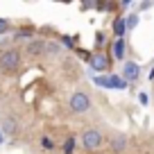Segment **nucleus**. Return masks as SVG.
I'll return each mask as SVG.
<instances>
[{
  "mask_svg": "<svg viewBox=\"0 0 154 154\" xmlns=\"http://www.w3.org/2000/svg\"><path fill=\"white\" fill-rule=\"evenodd\" d=\"M75 154H154V129H140L136 134H129L106 127L104 147H100L97 152H82L77 147Z\"/></svg>",
  "mask_w": 154,
  "mask_h": 154,
  "instance_id": "1",
  "label": "nucleus"
},
{
  "mask_svg": "<svg viewBox=\"0 0 154 154\" xmlns=\"http://www.w3.org/2000/svg\"><path fill=\"white\" fill-rule=\"evenodd\" d=\"M23 63V43H16L9 38L0 41V75H16Z\"/></svg>",
  "mask_w": 154,
  "mask_h": 154,
  "instance_id": "2",
  "label": "nucleus"
},
{
  "mask_svg": "<svg viewBox=\"0 0 154 154\" xmlns=\"http://www.w3.org/2000/svg\"><path fill=\"white\" fill-rule=\"evenodd\" d=\"M93 106H95V102H93V95H91V91H88L86 84L79 86L77 91H72L70 100H68V109H70V116L75 120L86 118V116L93 111Z\"/></svg>",
  "mask_w": 154,
  "mask_h": 154,
  "instance_id": "3",
  "label": "nucleus"
},
{
  "mask_svg": "<svg viewBox=\"0 0 154 154\" xmlns=\"http://www.w3.org/2000/svg\"><path fill=\"white\" fill-rule=\"evenodd\" d=\"M111 54L104 52V50H97V52H93L91 57H88V66L93 68V70H100V72H109L111 68Z\"/></svg>",
  "mask_w": 154,
  "mask_h": 154,
  "instance_id": "4",
  "label": "nucleus"
},
{
  "mask_svg": "<svg viewBox=\"0 0 154 154\" xmlns=\"http://www.w3.org/2000/svg\"><path fill=\"white\" fill-rule=\"evenodd\" d=\"M122 77H125V82H136V79L140 77V66H138L136 61H125Z\"/></svg>",
  "mask_w": 154,
  "mask_h": 154,
  "instance_id": "5",
  "label": "nucleus"
},
{
  "mask_svg": "<svg viewBox=\"0 0 154 154\" xmlns=\"http://www.w3.org/2000/svg\"><path fill=\"white\" fill-rule=\"evenodd\" d=\"M125 50H127V43H125V38H116L113 43H111V59H116V61H122L125 59Z\"/></svg>",
  "mask_w": 154,
  "mask_h": 154,
  "instance_id": "6",
  "label": "nucleus"
},
{
  "mask_svg": "<svg viewBox=\"0 0 154 154\" xmlns=\"http://www.w3.org/2000/svg\"><path fill=\"white\" fill-rule=\"evenodd\" d=\"M125 29H127L125 18H122V16H116V20H113V34L118 38H122V36H125Z\"/></svg>",
  "mask_w": 154,
  "mask_h": 154,
  "instance_id": "7",
  "label": "nucleus"
},
{
  "mask_svg": "<svg viewBox=\"0 0 154 154\" xmlns=\"http://www.w3.org/2000/svg\"><path fill=\"white\" fill-rule=\"evenodd\" d=\"M102 45H104V32H97L95 34V52L102 50Z\"/></svg>",
  "mask_w": 154,
  "mask_h": 154,
  "instance_id": "8",
  "label": "nucleus"
},
{
  "mask_svg": "<svg viewBox=\"0 0 154 154\" xmlns=\"http://www.w3.org/2000/svg\"><path fill=\"white\" fill-rule=\"evenodd\" d=\"M125 25H127L129 29H134L136 25H138V16H136V14H131L129 18H125Z\"/></svg>",
  "mask_w": 154,
  "mask_h": 154,
  "instance_id": "9",
  "label": "nucleus"
},
{
  "mask_svg": "<svg viewBox=\"0 0 154 154\" xmlns=\"http://www.w3.org/2000/svg\"><path fill=\"white\" fill-rule=\"evenodd\" d=\"M9 29H11V23L5 20V18H0V34H7Z\"/></svg>",
  "mask_w": 154,
  "mask_h": 154,
  "instance_id": "10",
  "label": "nucleus"
},
{
  "mask_svg": "<svg viewBox=\"0 0 154 154\" xmlns=\"http://www.w3.org/2000/svg\"><path fill=\"white\" fill-rule=\"evenodd\" d=\"M138 102H140V104H149V97H147V93H140V95H138Z\"/></svg>",
  "mask_w": 154,
  "mask_h": 154,
  "instance_id": "11",
  "label": "nucleus"
},
{
  "mask_svg": "<svg viewBox=\"0 0 154 154\" xmlns=\"http://www.w3.org/2000/svg\"><path fill=\"white\" fill-rule=\"evenodd\" d=\"M152 100H154V93H152Z\"/></svg>",
  "mask_w": 154,
  "mask_h": 154,
  "instance_id": "12",
  "label": "nucleus"
}]
</instances>
